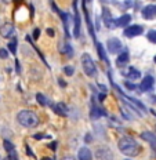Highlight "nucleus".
I'll use <instances>...</instances> for the list:
<instances>
[{"instance_id": "c85d7f7f", "label": "nucleus", "mask_w": 156, "mask_h": 160, "mask_svg": "<svg viewBox=\"0 0 156 160\" xmlns=\"http://www.w3.org/2000/svg\"><path fill=\"white\" fill-rule=\"evenodd\" d=\"M50 149L55 151V149H57V142H53V144H50Z\"/></svg>"}, {"instance_id": "a878e982", "label": "nucleus", "mask_w": 156, "mask_h": 160, "mask_svg": "<svg viewBox=\"0 0 156 160\" xmlns=\"http://www.w3.org/2000/svg\"><path fill=\"white\" fill-rule=\"evenodd\" d=\"M8 57V54H7V51H6L4 48H0V58L2 59H6Z\"/></svg>"}, {"instance_id": "e433bc0d", "label": "nucleus", "mask_w": 156, "mask_h": 160, "mask_svg": "<svg viewBox=\"0 0 156 160\" xmlns=\"http://www.w3.org/2000/svg\"><path fill=\"white\" fill-rule=\"evenodd\" d=\"M15 2H17V3H19V2H21V0H15Z\"/></svg>"}, {"instance_id": "4468645a", "label": "nucleus", "mask_w": 156, "mask_h": 160, "mask_svg": "<svg viewBox=\"0 0 156 160\" xmlns=\"http://www.w3.org/2000/svg\"><path fill=\"white\" fill-rule=\"evenodd\" d=\"M130 21H131V17L128 14H123L120 18L116 19L113 24H116V26H126V25L130 24Z\"/></svg>"}, {"instance_id": "f03ea898", "label": "nucleus", "mask_w": 156, "mask_h": 160, "mask_svg": "<svg viewBox=\"0 0 156 160\" xmlns=\"http://www.w3.org/2000/svg\"><path fill=\"white\" fill-rule=\"evenodd\" d=\"M17 119H18L19 124L24 126L26 128H32V127H36L40 122L39 119L38 113H35L33 111H28V109H24L17 115Z\"/></svg>"}, {"instance_id": "ddd939ff", "label": "nucleus", "mask_w": 156, "mask_h": 160, "mask_svg": "<svg viewBox=\"0 0 156 160\" xmlns=\"http://www.w3.org/2000/svg\"><path fill=\"white\" fill-rule=\"evenodd\" d=\"M102 19H104L105 25H107L108 28H111L112 24H113V19H112V17H111V12H109V10L107 7L102 8Z\"/></svg>"}, {"instance_id": "aec40b11", "label": "nucleus", "mask_w": 156, "mask_h": 160, "mask_svg": "<svg viewBox=\"0 0 156 160\" xmlns=\"http://www.w3.org/2000/svg\"><path fill=\"white\" fill-rule=\"evenodd\" d=\"M36 99H38V102L42 106H46V105H48V101H47V98H46L43 94H36Z\"/></svg>"}, {"instance_id": "7ed1b4c3", "label": "nucleus", "mask_w": 156, "mask_h": 160, "mask_svg": "<svg viewBox=\"0 0 156 160\" xmlns=\"http://www.w3.org/2000/svg\"><path fill=\"white\" fill-rule=\"evenodd\" d=\"M82 66H83V71L87 76H95V73H97V68H95V64L94 61H93V58L88 54H83L82 55Z\"/></svg>"}, {"instance_id": "dca6fc26", "label": "nucleus", "mask_w": 156, "mask_h": 160, "mask_svg": "<svg viewBox=\"0 0 156 160\" xmlns=\"http://www.w3.org/2000/svg\"><path fill=\"white\" fill-rule=\"evenodd\" d=\"M141 138H142V139H145V141H148L149 144L156 145V135H153L152 132H149V131H144V132L141 134Z\"/></svg>"}, {"instance_id": "f704fd0d", "label": "nucleus", "mask_w": 156, "mask_h": 160, "mask_svg": "<svg viewBox=\"0 0 156 160\" xmlns=\"http://www.w3.org/2000/svg\"><path fill=\"white\" fill-rule=\"evenodd\" d=\"M43 160H54V159H51V158H44Z\"/></svg>"}, {"instance_id": "5701e85b", "label": "nucleus", "mask_w": 156, "mask_h": 160, "mask_svg": "<svg viewBox=\"0 0 156 160\" xmlns=\"http://www.w3.org/2000/svg\"><path fill=\"white\" fill-rule=\"evenodd\" d=\"M8 47H10V51H11L13 54H15L17 52V40L15 39H13V42L8 44Z\"/></svg>"}, {"instance_id": "c9c22d12", "label": "nucleus", "mask_w": 156, "mask_h": 160, "mask_svg": "<svg viewBox=\"0 0 156 160\" xmlns=\"http://www.w3.org/2000/svg\"><path fill=\"white\" fill-rule=\"evenodd\" d=\"M153 61H155V64H156V55H155V59H153Z\"/></svg>"}, {"instance_id": "0eeeda50", "label": "nucleus", "mask_w": 156, "mask_h": 160, "mask_svg": "<svg viewBox=\"0 0 156 160\" xmlns=\"http://www.w3.org/2000/svg\"><path fill=\"white\" fill-rule=\"evenodd\" d=\"M153 84H155V79L152 76H145V79L141 82L140 88L142 91H149V90L153 88Z\"/></svg>"}, {"instance_id": "7c9ffc66", "label": "nucleus", "mask_w": 156, "mask_h": 160, "mask_svg": "<svg viewBox=\"0 0 156 160\" xmlns=\"http://www.w3.org/2000/svg\"><path fill=\"white\" fill-rule=\"evenodd\" d=\"M98 98H99V101H104V99H105V94H99Z\"/></svg>"}, {"instance_id": "2eb2a0df", "label": "nucleus", "mask_w": 156, "mask_h": 160, "mask_svg": "<svg viewBox=\"0 0 156 160\" xmlns=\"http://www.w3.org/2000/svg\"><path fill=\"white\" fill-rule=\"evenodd\" d=\"M124 99L130 102L133 106H135V109H138V111H141V112H147V108H145L140 101H137V99H134V98H128V97H124Z\"/></svg>"}, {"instance_id": "72a5a7b5", "label": "nucleus", "mask_w": 156, "mask_h": 160, "mask_svg": "<svg viewBox=\"0 0 156 160\" xmlns=\"http://www.w3.org/2000/svg\"><path fill=\"white\" fill-rule=\"evenodd\" d=\"M62 160H75L73 158H65V159H62Z\"/></svg>"}, {"instance_id": "f8f14e48", "label": "nucleus", "mask_w": 156, "mask_h": 160, "mask_svg": "<svg viewBox=\"0 0 156 160\" xmlns=\"http://www.w3.org/2000/svg\"><path fill=\"white\" fill-rule=\"evenodd\" d=\"M123 75L126 76V78H128L130 80H137V79H140V78H141L140 71H137L135 68H128L127 71L123 73Z\"/></svg>"}, {"instance_id": "f257e3e1", "label": "nucleus", "mask_w": 156, "mask_h": 160, "mask_svg": "<svg viewBox=\"0 0 156 160\" xmlns=\"http://www.w3.org/2000/svg\"><path fill=\"white\" fill-rule=\"evenodd\" d=\"M118 146L123 155L131 156V158L133 156H137L138 153L141 152V148H140V145H138V142L135 141L134 138H131V137H123V138H120Z\"/></svg>"}, {"instance_id": "4be33fe9", "label": "nucleus", "mask_w": 156, "mask_h": 160, "mask_svg": "<svg viewBox=\"0 0 156 160\" xmlns=\"http://www.w3.org/2000/svg\"><path fill=\"white\" fill-rule=\"evenodd\" d=\"M148 40L152 43H156V31H149L148 32Z\"/></svg>"}, {"instance_id": "393cba45", "label": "nucleus", "mask_w": 156, "mask_h": 160, "mask_svg": "<svg viewBox=\"0 0 156 160\" xmlns=\"http://www.w3.org/2000/svg\"><path fill=\"white\" fill-rule=\"evenodd\" d=\"M35 139H44V138H50V135H46V134H35L33 135Z\"/></svg>"}, {"instance_id": "6e6552de", "label": "nucleus", "mask_w": 156, "mask_h": 160, "mask_svg": "<svg viewBox=\"0 0 156 160\" xmlns=\"http://www.w3.org/2000/svg\"><path fill=\"white\" fill-rule=\"evenodd\" d=\"M142 17L145 19H152L156 17V6H147L144 10H142Z\"/></svg>"}, {"instance_id": "cd10ccee", "label": "nucleus", "mask_w": 156, "mask_h": 160, "mask_svg": "<svg viewBox=\"0 0 156 160\" xmlns=\"http://www.w3.org/2000/svg\"><path fill=\"white\" fill-rule=\"evenodd\" d=\"M39 35H40V29H38V28H36L35 29V31H33V39H38L39 38Z\"/></svg>"}, {"instance_id": "9d476101", "label": "nucleus", "mask_w": 156, "mask_h": 160, "mask_svg": "<svg viewBox=\"0 0 156 160\" xmlns=\"http://www.w3.org/2000/svg\"><path fill=\"white\" fill-rule=\"evenodd\" d=\"M53 111L59 116H66L68 115V108L64 102H57L55 105H53Z\"/></svg>"}, {"instance_id": "f3484780", "label": "nucleus", "mask_w": 156, "mask_h": 160, "mask_svg": "<svg viewBox=\"0 0 156 160\" xmlns=\"http://www.w3.org/2000/svg\"><path fill=\"white\" fill-rule=\"evenodd\" d=\"M127 62H128V54L127 52H122V54L119 55V58L116 59V65L120 66V68L122 66H124Z\"/></svg>"}, {"instance_id": "6ab92c4d", "label": "nucleus", "mask_w": 156, "mask_h": 160, "mask_svg": "<svg viewBox=\"0 0 156 160\" xmlns=\"http://www.w3.org/2000/svg\"><path fill=\"white\" fill-rule=\"evenodd\" d=\"M97 51H98V55H99V58H101L102 61L108 62L107 54H105V51H104V47H102V44H101V43H97Z\"/></svg>"}, {"instance_id": "bb28decb", "label": "nucleus", "mask_w": 156, "mask_h": 160, "mask_svg": "<svg viewBox=\"0 0 156 160\" xmlns=\"http://www.w3.org/2000/svg\"><path fill=\"white\" fill-rule=\"evenodd\" d=\"M124 86L130 90H135V84H133V83H130V82H124Z\"/></svg>"}, {"instance_id": "412c9836", "label": "nucleus", "mask_w": 156, "mask_h": 160, "mask_svg": "<svg viewBox=\"0 0 156 160\" xmlns=\"http://www.w3.org/2000/svg\"><path fill=\"white\" fill-rule=\"evenodd\" d=\"M3 144H4V149H6V151H7L8 153H10V152H14V151H15V149H14V145H13L10 141H7V139H6V141L3 142Z\"/></svg>"}, {"instance_id": "1a4fd4ad", "label": "nucleus", "mask_w": 156, "mask_h": 160, "mask_svg": "<svg viewBox=\"0 0 156 160\" xmlns=\"http://www.w3.org/2000/svg\"><path fill=\"white\" fill-rule=\"evenodd\" d=\"M13 33H14V25H11V24H4L2 26V29H0V35L6 39L11 38Z\"/></svg>"}, {"instance_id": "39448f33", "label": "nucleus", "mask_w": 156, "mask_h": 160, "mask_svg": "<svg viewBox=\"0 0 156 160\" xmlns=\"http://www.w3.org/2000/svg\"><path fill=\"white\" fill-rule=\"evenodd\" d=\"M95 158L98 160H113V153L108 148H99L95 152Z\"/></svg>"}, {"instance_id": "a211bd4d", "label": "nucleus", "mask_w": 156, "mask_h": 160, "mask_svg": "<svg viewBox=\"0 0 156 160\" xmlns=\"http://www.w3.org/2000/svg\"><path fill=\"white\" fill-rule=\"evenodd\" d=\"M102 115H105V113H104V111H102L101 108L93 106V109H91V112H90V118L91 119H98V118H101Z\"/></svg>"}, {"instance_id": "2f4dec72", "label": "nucleus", "mask_w": 156, "mask_h": 160, "mask_svg": "<svg viewBox=\"0 0 156 160\" xmlns=\"http://www.w3.org/2000/svg\"><path fill=\"white\" fill-rule=\"evenodd\" d=\"M99 88H101L102 91H107V88H105V87H104V86H102V84H99Z\"/></svg>"}, {"instance_id": "20e7f679", "label": "nucleus", "mask_w": 156, "mask_h": 160, "mask_svg": "<svg viewBox=\"0 0 156 160\" xmlns=\"http://www.w3.org/2000/svg\"><path fill=\"white\" fill-rule=\"evenodd\" d=\"M107 47H108V51L111 52V54H119V52L122 51V48H123V46H122V43L119 39L112 38V39H108Z\"/></svg>"}, {"instance_id": "9b49d317", "label": "nucleus", "mask_w": 156, "mask_h": 160, "mask_svg": "<svg viewBox=\"0 0 156 160\" xmlns=\"http://www.w3.org/2000/svg\"><path fill=\"white\" fill-rule=\"evenodd\" d=\"M78 158H79V160H93V153L90 152V149L88 148L83 146V148L79 149Z\"/></svg>"}, {"instance_id": "473e14b6", "label": "nucleus", "mask_w": 156, "mask_h": 160, "mask_svg": "<svg viewBox=\"0 0 156 160\" xmlns=\"http://www.w3.org/2000/svg\"><path fill=\"white\" fill-rule=\"evenodd\" d=\"M88 141H91V137H88V134H87V137H86V142H88Z\"/></svg>"}, {"instance_id": "423d86ee", "label": "nucleus", "mask_w": 156, "mask_h": 160, "mask_svg": "<svg viewBox=\"0 0 156 160\" xmlns=\"http://www.w3.org/2000/svg\"><path fill=\"white\" fill-rule=\"evenodd\" d=\"M144 32V28L141 25H131L124 29V36L127 38H134V36H140Z\"/></svg>"}, {"instance_id": "c756f323", "label": "nucleus", "mask_w": 156, "mask_h": 160, "mask_svg": "<svg viewBox=\"0 0 156 160\" xmlns=\"http://www.w3.org/2000/svg\"><path fill=\"white\" fill-rule=\"evenodd\" d=\"M47 33L50 36H54V31H53V29H47Z\"/></svg>"}, {"instance_id": "b1692460", "label": "nucleus", "mask_w": 156, "mask_h": 160, "mask_svg": "<svg viewBox=\"0 0 156 160\" xmlns=\"http://www.w3.org/2000/svg\"><path fill=\"white\" fill-rule=\"evenodd\" d=\"M64 72H65V75L72 76V75H73V68H72V66H65V68H64Z\"/></svg>"}]
</instances>
